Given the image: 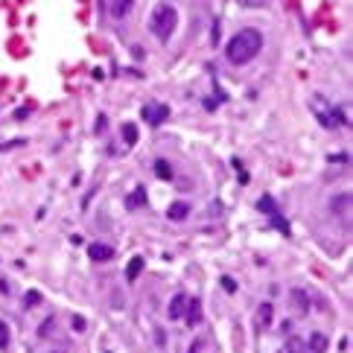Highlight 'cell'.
Returning <instances> with one entry per match:
<instances>
[{
    "instance_id": "1",
    "label": "cell",
    "mask_w": 353,
    "mask_h": 353,
    "mask_svg": "<svg viewBox=\"0 0 353 353\" xmlns=\"http://www.w3.org/2000/svg\"><path fill=\"white\" fill-rule=\"evenodd\" d=\"M263 50V35L260 29H239L231 41H228L225 47V59L231 64H236V67H243V64H248L254 59V55Z\"/></svg>"
},
{
    "instance_id": "2",
    "label": "cell",
    "mask_w": 353,
    "mask_h": 353,
    "mask_svg": "<svg viewBox=\"0 0 353 353\" xmlns=\"http://www.w3.org/2000/svg\"><path fill=\"white\" fill-rule=\"evenodd\" d=\"M175 27H178V12H175V6L158 3L152 9V15H149V32H152L155 38H161V41H170Z\"/></svg>"
},
{
    "instance_id": "3",
    "label": "cell",
    "mask_w": 353,
    "mask_h": 353,
    "mask_svg": "<svg viewBox=\"0 0 353 353\" xmlns=\"http://www.w3.org/2000/svg\"><path fill=\"white\" fill-rule=\"evenodd\" d=\"M140 114H143V120L149 126H161L163 120L170 117V108H166V105H146Z\"/></svg>"
},
{
    "instance_id": "4",
    "label": "cell",
    "mask_w": 353,
    "mask_h": 353,
    "mask_svg": "<svg viewBox=\"0 0 353 353\" xmlns=\"http://www.w3.org/2000/svg\"><path fill=\"white\" fill-rule=\"evenodd\" d=\"M184 321H187V327H199L201 324V301L199 298H187V307H184Z\"/></svg>"
},
{
    "instance_id": "5",
    "label": "cell",
    "mask_w": 353,
    "mask_h": 353,
    "mask_svg": "<svg viewBox=\"0 0 353 353\" xmlns=\"http://www.w3.org/2000/svg\"><path fill=\"white\" fill-rule=\"evenodd\" d=\"M88 257H91L94 263H105V260L114 257V248L105 245V243H91V245H88Z\"/></svg>"
},
{
    "instance_id": "6",
    "label": "cell",
    "mask_w": 353,
    "mask_h": 353,
    "mask_svg": "<svg viewBox=\"0 0 353 353\" xmlns=\"http://www.w3.org/2000/svg\"><path fill=\"white\" fill-rule=\"evenodd\" d=\"M184 307H187V295H184V292L172 295V301H170V318L172 321H181L184 318Z\"/></svg>"
},
{
    "instance_id": "7",
    "label": "cell",
    "mask_w": 353,
    "mask_h": 353,
    "mask_svg": "<svg viewBox=\"0 0 353 353\" xmlns=\"http://www.w3.org/2000/svg\"><path fill=\"white\" fill-rule=\"evenodd\" d=\"M132 6H135V0H111V18L123 21L132 12Z\"/></svg>"
},
{
    "instance_id": "8",
    "label": "cell",
    "mask_w": 353,
    "mask_h": 353,
    "mask_svg": "<svg viewBox=\"0 0 353 353\" xmlns=\"http://www.w3.org/2000/svg\"><path fill=\"white\" fill-rule=\"evenodd\" d=\"M187 213H190V205H187V201H172L170 210H166V216H170L172 222H178V219H187Z\"/></svg>"
},
{
    "instance_id": "9",
    "label": "cell",
    "mask_w": 353,
    "mask_h": 353,
    "mask_svg": "<svg viewBox=\"0 0 353 353\" xmlns=\"http://www.w3.org/2000/svg\"><path fill=\"white\" fill-rule=\"evenodd\" d=\"M307 350L309 353H324L327 350V336L324 333H312L307 342Z\"/></svg>"
},
{
    "instance_id": "10",
    "label": "cell",
    "mask_w": 353,
    "mask_h": 353,
    "mask_svg": "<svg viewBox=\"0 0 353 353\" xmlns=\"http://www.w3.org/2000/svg\"><path fill=\"white\" fill-rule=\"evenodd\" d=\"M143 257H132L128 260V266H126V281H137V274L143 272Z\"/></svg>"
},
{
    "instance_id": "11",
    "label": "cell",
    "mask_w": 353,
    "mask_h": 353,
    "mask_svg": "<svg viewBox=\"0 0 353 353\" xmlns=\"http://www.w3.org/2000/svg\"><path fill=\"white\" fill-rule=\"evenodd\" d=\"M292 307L301 309V312H307V309H309V298H307V292L292 289Z\"/></svg>"
},
{
    "instance_id": "12",
    "label": "cell",
    "mask_w": 353,
    "mask_h": 353,
    "mask_svg": "<svg viewBox=\"0 0 353 353\" xmlns=\"http://www.w3.org/2000/svg\"><path fill=\"white\" fill-rule=\"evenodd\" d=\"M155 172H158L161 181H172V166L166 161H155Z\"/></svg>"
},
{
    "instance_id": "13",
    "label": "cell",
    "mask_w": 353,
    "mask_h": 353,
    "mask_svg": "<svg viewBox=\"0 0 353 353\" xmlns=\"http://www.w3.org/2000/svg\"><path fill=\"white\" fill-rule=\"evenodd\" d=\"M257 321H260V327L272 324V304H263V307L257 309Z\"/></svg>"
},
{
    "instance_id": "14",
    "label": "cell",
    "mask_w": 353,
    "mask_h": 353,
    "mask_svg": "<svg viewBox=\"0 0 353 353\" xmlns=\"http://www.w3.org/2000/svg\"><path fill=\"white\" fill-rule=\"evenodd\" d=\"M123 140H126V146L137 143V126L135 123H126V126H123Z\"/></svg>"
},
{
    "instance_id": "15",
    "label": "cell",
    "mask_w": 353,
    "mask_h": 353,
    "mask_svg": "<svg viewBox=\"0 0 353 353\" xmlns=\"http://www.w3.org/2000/svg\"><path fill=\"white\" fill-rule=\"evenodd\" d=\"M143 205H146V190L137 187V190L128 196V208H143Z\"/></svg>"
},
{
    "instance_id": "16",
    "label": "cell",
    "mask_w": 353,
    "mask_h": 353,
    "mask_svg": "<svg viewBox=\"0 0 353 353\" xmlns=\"http://www.w3.org/2000/svg\"><path fill=\"white\" fill-rule=\"evenodd\" d=\"M257 210H263V213H277V205H274L272 196H260V201H257Z\"/></svg>"
},
{
    "instance_id": "17",
    "label": "cell",
    "mask_w": 353,
    "mask_h": 353,
    "mask_svg": "<svg viewBox=\"0 0 353 353\" xmlns=\"http://www.w3.org/2000/svg\"><path fill=\"white\" fill-rule=\"evenodd\" d=\"M286 353H309L301 339H286Z\"/></svg>"
},
{
    "instance_id": "18",
    "label": "cell",
    "mask_w": 353,
    "mask_h": 353,
    "mask_svg": "<svg viewBox=\"0 0 353 353\" xmlns=\"http://www.w3.org/2000/svg\"><path fill=\"white\" fill-rule=\"evenodd\" d=\"M9 344V327H6V321H0V350Z\"/></svg>"
},
{
    "instance_id": "19",
    "label": "cell",
    "mask_w": 353,
    "mask_h": 353,
    "mask_svg": "<svg viewBox=\"0 0 353 353\" xmlns=\"http://www.w3.org/2000/svg\"><path fill=\"white\" fill-rule=\"evenodd\" d=\"M272 225H274V228H281L283 234H289V225H286V219H281V216H277V213H274V219H272Z\"/></svg>"
},
{
    "instance_id": "20",
    "label": "cell",
    "mask_w": 353,
    "mask_h": 353,
    "mask_svg": "<svg viewBox=\"0 0 353 353\" xmlns=\"http://www.w3.org/2000/svg\"><path fill=\"white\" fill-rule=\"evenodd\" d=\"M222 289L225 292H236V281L234 277H222Z\"/></svg>"
},
{
    "instance_id": "21",
    "label": "cell",
    "mask_w": 353,
    "mask_h": 353,
    "mask_svg": "<svg viewBox=\"0 0 353 353\" xmlns=\"http://www.w3.org/2000/svg\"><path fill=\"white\" fill-rule=\"evenodd\" d=\"M201 347H205V339H196L193 347H190V353H201Z\"/></svg>"
},
{
    "instance_id": "22",
    "label": "cell",
    "mask_w": 353,
    "mask_h": 353,
    "mask_svg": "<svg viewBox=\"0 0 353 353\" xmlns=\"http://www.w3.org/2000/svg\"><path fill=\"white\" fill-rule=\"evenodd\" d=\"M73 327H76V330H85V321H82L79 315H73Z\"/></svg>"
},
{
    "instance_id": "23",
    "label": "cell",
    "mask_w": 353,
    "mask_h": 353,
    "mask_svg": "<svg viewBox=\"0 0 353 353\" xmlns=\"http://www.w3.org/2000/svg\"><path fill=\"white\" fill-rule=\"evenodd\" d=\"M27 304L32 307V304H38V292H29V298H27Z\"/></svg>"
}]
</instances>
